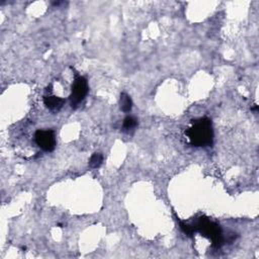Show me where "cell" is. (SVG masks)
I'll return each mask as SVG.
<instances>
[{
	"mask_svg": "<svg viewBox=\"0 0 259 259\" xmlns=\"http://www.w3.org/2000/svg\"><path fill=\"white\" fill-rule=\"evenodd\" d=\"M44 103L50 111L56 112L62 109L65 103V99L56 95H47L44 97Z\"/></svg>",
	"mask_w": 259,
	"mask_h": 259,
	"instance_id": "cell-5",
	"label": "cell"
},
{
	"mask_svg": "<svg viewBox=\"0 0 259 259\" xmlns=\"http://www.w3.org/2000/svg\"><path fill=\"white\" fill-rule=\"evenodd\" d=\"M194 231H197L201 236L209 238L213 244L217 247H220L223 243V235L220 226L217 223L210 221L205 217L199 218L196 223L192 226Z\"/></svg>",
	"mask_w": 259,
	"mask_h": 259,
	"instance_id": "cell-2",
	"label": "cell"
},
{
	"mask_svg": "<svg viewBox=\"0 0 259 259\" xmlns=\"http://www.w3.org/2000/svg\"><path fill=\"white\" fill-rule=\"evenodd\" d=\"M103 162V156L100 153H94L89 160V166L92 169H96L98 167H100V165Z\"/></svg>",
	"mask_w": 259,
	"mask_h": 259,
	"instance_id": "cell-8",
	"label": "cell"
},
{
	"mask_svg": "<svg viewBox=\"0 0 259 259\" xmlns=\"http://www.w3.org/2000/svg\"><path fill=\"white\" fill-rule=\"evenodd\" d=\"M89 87L88 82L83 76H77L72 84V90L70 94L71 107L76 109L86 97Z\"/></svg>",
	"mask_w": 259,
	"mask_h": 259,
	"instance_id": "cell-3",
	"label": "cell"
},
{
	"mask_svg": "<svg viewBox=\"0 0 259 259\" xmlns=\"http://www.w3.org/2000/svg\"><path fill=\"white\" fill-rule=\"evenodd\" d=\"M35 140L45 152H52L56 147V137L52 130H38L35 134Z\"/></svg>",
	"mask_w": 259,
	"mask_h": 259,
	"instance_id": "cell-4",
	"label": "cell"
},
{
	"mask_svg": "<svg viewBox=\"0 0 259 259\" xmlns=\"http://www.w3.org/2000/svg\"><path fill=\"white\" fill-rule=\"evenodd\" d=\"M186 135L188 136L191 145L195 147L211 146L214 140V131L211 120L202 118L193 122L192 126L187 130Z\"/></svg>",
	"mask_w": 259,
	"mask_h": 259,
	"instance_id": "cell-1",
	"label": "cell"
},
{
	"mask_svg": "<svg viewBox=\"0 0 259 259\" xmlns=\"http://www.w3.org/2000/svg\"><path fill=\"white\" fill-rule=\"evenodd\" d=\"M138 125V121L134 118V117H127L124 120V124H123V130L125 132H130L133 131L134 129H136Z\"/></svg>",
	"mask_w": 259,
	"mask_h": 259,
	"instance_id": "cell-7",
	"label": "cell"
},
{
	"mask_svg": "<svg viewBox=\"0 0 259 259\" xmlns=\"http://www.w3.org/2000/svg\"><path fill=\"white\" fill-rule=\"evenodd\" d=\"M120 103H121V110L124 113H130L132 111L133 108V101L132 98L129 94H127L126 92H123L121 94V98H120Z\"/></svg>",
	"mask_w": 259,
	"mask_h": 259,
	"instance_id": "cell-6",
	"label": "cell"
}]
</instances>
